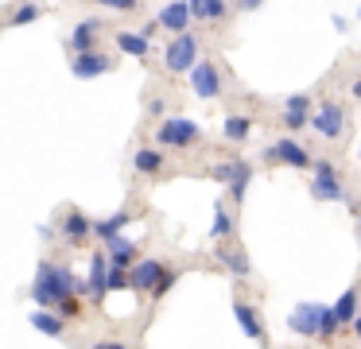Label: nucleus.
Listing matches in <instances>:
<instances>
[{"label":"nucleus","mask_w":361,"mask_h":349,"mask_svg":"<svg viewBox=\"0 0 361 349\" xmlns=\"http://www.w3.org/2000/svg\"><path fill=\"white\" fill-rule=\"evenodd\" d=\"M86 291L82 279L74 276L66 264H55V260H39L35 268V279H32V299L39 307H59V302H71Z\"/></svg>","instance_id":"1"},{"label":"nucleus","mask_w":361,"mask_h":349,"mask_svg":"<svg viewBox=\"0 0 361 349\" xmlns=\"http://www.w3.org/2000/svg\"><path fill=\"white\" fill-rule=\"evenodd\" d=\"M198 59V35L195 31H175V39L164 47V66L171 70V74H187L190 62Z\"/></svg>","instance_id":"2"},{"label":"nucleus","mask_w":361,"mask_h":349,"mask_svg":"<svg viewBox=\"0 0 361 349\" xmlns=\"http://www.w3.org/2000/svg\"><path fill=\"white\" fill-rule=\"evenodd\" d=\"M198 136H202V128L195 121H187V116H167L156 128L159 147H190V144H198Z\"/></svg>","instance_id":"3"},{"label":"nucleus","mask_w":361,"mask_h":349,"mask_svg":"<svg viewBox=\"0 0 361 349\" xmlns=\"http://www.w3.org/2000/svg\"><path fill=\"white\" fill-rule=\"evenodd\" d=\"M307 124H311V128L319 132L322 140H338V136H342V128H345V109H342V101H322V105L314 109L311 116H307Z\"/></svg>","instance_id":"4"},{"label":"nucleus","mask_w":361,"mask_h":349,"mask_svg":"<svg viewBox=\"0 0 361 349\" xmlns=\"http://www.w3.org/2000/svg\"><path fill=\"white\" fill-rule=\"evenodd\" d=\"M311 167H314V178H311V194H314V198H319V202H342L345 190H342V178H338L334 163L319 159V163H311Z\"/></svg>","instance_id":"5"},{"label":"nucleus","mask_w":361,"mask_h":349,"mask_svg":"<svg viewBox=\"0 0 361 349\" xmlns=\"http://www.w3.org/2000/svg\"><path fill=\"white\" fill-rule=\"evenodd\" d=\"M190 90H195V97H202V101H214V97H221V74H218V66L214 62H190Z\"/></svg>","instance_id":"6"},{"label":"nucleus","mask_w":361,"mask_h":349,"mask_svg":"<svg viewBox=\"0 0 361 349\" xmlns=\"http://www.w3.org/2000/svg\"><path fill=\"white\" fill-rule=\"evenodd\" d=\"M264 159H280V163H288V167H295V171H307V167H311V155H307L291 136H280V140H276V144L264 152Z\"/></svg>","instance_id":"7"},{"label":"nucleus","mask_w":361,"mask_h":349,"mask_svg":"<svg viewBox=\"0 0 361 349\" xmlns=\"http://www.w3.org/2000/svg\"><path fill=\"white\" fill-rule=\"evenodd\" d=\"M113 70V59L109 54H102V51H78L74 54V62H71V74L74 78H97V74H109Z\"/></svg>","instance_id":"8"},{"label":"nucleus","mask_w":361,"mask_h":349,"mask_svg":"<svg viewBox=\"0 0 361 349\" xmlns=\"http://www.w3.org/2000/svg\"><path fill=\"white\" fill-rule=\"evenodd\" d=\"M319 310L322 302H299L288 314V330H295L299 338H319Z\"/></svg>","instance_id":"9"},{"label":"nucleus","mask_w":361,"mask_h":349,"mask_svg":"<svg viewBox=\"0 0 361 349\" xmlns=\"http://www.w3.org/2000/svg\"><path fill=\"white\" fill-rule=\"evenodd\" d=\"M105 271H109V256H105V248H97V252H90V279L82 287H86V291L82 295H90V299L94 302H102L105 295Z\"/></svg>","instance_id":"10"},{"label":"nucleus","mask_w":361,"mask_h":349,"mask_svg":"<svg viewBox=\"0 0 361 349\" xmlns=\"http://www.w3.org/2000/svg\"><path fill=\"white\" fill-rule=\"evenodd\" d=\"M159 271H164V260H136V264H128L125 268V279H128V287L133 291H148L152 283L159 279Z\"/></svg>","instance_id":"11"},{"label":"nucleus","mask_w":361,"mask_h":349,"mask_svg":"<svg viewBox=\"0 0 361 349\" xmlns=\"http://www.w3.org/2000/svg\"><path fill=\"white\" fill-rule=\"evenodd\" d=\"M156 23L164 31H187L190 27V8H187V0H171V4H164V12L156 16Z\"/></svg>","instance_id":"12"},{"label":"nucleus","mask_w":361,"mask_h":349,"mask_svg":"<svg viewBox=\"0 0 361 349\" xmlns=\"http://www.w3.org/2000/svg\"><path fill=\"white\" fill-rule=\"evenodd\" d=\"M105 256H109L113 268H128V264L136 260V240L125 237V233H117V237L105 240Z\"/></svg>","instance_id":"13"},{"label":"nucleus","mask_w":361,"mask_h":349,"mask_svg":"<svg viewBox=\"0 0 361 349\" xmlns=\"http://www.w3.org/2000/svg\"><path fill=\"white\" fill-rule=\"evenodd\" d=\"M307 116H311V97H307V93H295V97L283 101V124H288V132L303 128Z\"/></svg>","instance_id":"14"},{"label":"nucleus","mask_w":361,"mask_h":349,"mask_svg":"<svg viewBox=\"0 0 361 349\" xmlns=\"http://www.w3.org/2000/svg\"><path fill=\"white\" fill-rule=\"evenodd\" d=\"M66 318L59 314V310H47V307H35L32 310V326L35 330H43V333H51V338H63V330H66Z\"/></svg>","instance_id":"15"},{"label":"nucleus","mask_w":361,"mask_h":349,"mask_svg":"<svg viewBox=\"0 0 361 349\" xmlns=\"http://www.w3.org/2000/svg\"><path fill=\"white\" fill-rule=\"evenodd\" d=\"M63 237L71 240V245H78V240L90 237V217L82 214V209H66V217H63Z\"/></svg>","instance_id":"16"},{"label":"nucleus","mask_w":361,"mask_h":349,"mask_svg":"<svg viewBox=\"0 0 361 349\" xmlns=\"http://www.w3.org/2000/svg\"><path fill=\"white\" fill-rule=\"evenodd\" d=\"M187 8H190V20H198V23H210L226 16V0H187Z\"/></svg>","instance_id":"17"},{"label":"nucleus","mask_w":361,"mask_h":349,"mask_svg":"<svg viewBox=\"0 0 361 349\" xmlns=\"http://www.w3.org/2000/svg\"><path fill=\"white\" fill-rule=\"evenodd\" d=\"M233 314H237V322H241V330L249 333V338L264 341V326H260V314L249 307V302H233Z\"/></svg>","instance_id":"18"},{"label":"nucleus","mask_w":361,"mask_h":349,"mask_svg":"<svg viewBox=\"0 0 361 349\" xmlns=\"http://www.w3.org/2000/svg\"><path fill=\"white\" fill-rule=\"evenodd\" d=\"M97 31H102V20L78 23V27L71 31V51H74V54H78V51H90V47H94V39H97Z\"/></svg>","instance_id":"19"},{"label":"nucleus","mask_w":361,"mask_h":349,"mask_svg":"<svg viewBox=\"0 0 361 349\" xmlns=\"http://www.w3.org/2000/svg\"><path fill=\"white\" fill-rule=\"evenodd\" d=\"M125 225H128V214L121 209V214H113V217H102V221H90V233H97V237H102V245H105V240H109V237H117V233L125 229Z\"/></svg>","instance_id":"20"},{"label":"nucleus","mask_w":361,"mask_h":349,"mask_svg":"<svg viewBox=\"0 0 361 349\" xmlns=\"http://www.w3.org/2000/svg\"><path fill=\"white\" fill-rule=\"evenodd\" d=\"M133 167L140 171V175H156V171H164V152H156V147H144V152L133 155Z\"/></svg>","instance_id":"21"},{"label":"nucleus","mask_w":361,"mask_h":349,"mask_svg":"<svg viewBox=\"0 0 361 349\" xmlns=\"http://www.w3.org/2000/svg\"><path fill=\"white\" fill-rule=\"evenodd\" d=\"M221 132H226V140H233V144H245L252 132V121L249 116H226L221 121Z\"/></svg>","instance_id":"22"},{"label":"nucleus","mask_w":361,"mask_h":349,"mask_svg":"<svg viewBox=\"0 0 361 349\" xmlns=\"http://www.w3.org/2000/svg\"><path fill=\"white\" fill-rule=\"evenodd\" d=\"M249 183H252V167H249V163H245L241 159V167H237V175L233 178H229V198H233L237 202V206H241V202H245V190H249Z\"/></svg>","instance_id":"23"},{"label":"nucleus","mask_w":361,"mask_h":349,"mask_svg":"<svg viewBox=\"0 0 361 349\" xmlns=\"http://www.w3.org/2000/svg\"><path fill=\"white\" fill-rule=\"evenodd\" d=\"M117 47H121L125 54L144 59V54H148V35H136V31H117Z\"/></svg>","instance_id":"24"},{"label":"nucleus","mask_w":361,"mask_h":349,"mask_svg":"<svg viewBox=\"0 0 361 349\" xmlns=\"http://www.w3.org/2000/svg\"><path fill=\"white\" fill-rule=\"evenodd\" d=\"M330 310H334V318H338L342 326H350V318L357 314V287H350V291H342V299H338Z\"/></svg>","instance_id":"25"},{"label":"nucleus","mask_w":361,"mask_h":349,"mask_svg":"<svg viewBox=\"0 0 361 349\" xmlns=\"http://www.w3.org/2000/svg\"><path fill=\"white\" fill-rule=\"evenodd\" d=\"M218 260L226 264V271H233V276H249V271H252L249 256H245L241 248H233V252H226V248H221V252H218Z\"/></svg>","instance_id":"26"},{"label":"nucleus","mask_w":361,"mask_h":349,"mask_svg":"<svg viewBox=\"0 0 361 349\" xmlns=\"http://www.w3.org/2000/svg\"><path fill=\"white\" fill-rule=\"evenodd\" d=\"M43 16V8L35 4V0H24V4L16 8V12L8 16V27H24V23H35Z\"/></svg>","instance_id":"27"},{"label":"nucleus","mask_w":361,"mask_h":349,"mask_svg":"<svg viewBox=\"0 0 361 349\" xmlns=\"http://www.w3.org/2000/svg\"><path fill=\"white\" fill-rule=\"evenodd\" d=\"M233 233V217L226 214V206L221 202H214V225H210V237L214 240H221V237H229Z\"/></svg>","instance_id":"28"},{"label":"nucleus","mask_w":361,"mask_h":349,"mask_svg":"<svg viewBox=\"0 0 361 349\" xmlns=\"http://www.w3.org/2000/svg\"><path fill=\"white\" fill-rule=\"evenodd\" d=\"M175 279H179V271H175V268H164V271H159V279H156V283H152L148 287V291H152V299H164V295L167 291H171V287H175Z\"/></svg>","instance_id":"29"},{"label":"nucleus","mask_w":361,"mask_h":349,"mask_svg":"<svg viewBox=\"0 0 361 349\" xmlns=\"http://www.w3.org/2000/svg\"><path fill=\"white\" fill-rule=\"evenodd\" d=\"M338 330H342V322L334 318V310H330V307H322V310H319V338H322V341H330Z\"/></svg>","instance_id":"30"},{"label":"nucleus","mask_w":361,"mask_h":349,"mask_svg":"<svg viewBox=\"0 0 361 349\" xmlns=\"http://www.w3.org/2000/svg\"><path fill=\"white\" fill-rule=\"evenodd\" d=\"M237 167H241V159H226V163H214V167H210V178H218V183H229V178L237 175Z\"/></svg>","instance_id":"31"},{"label":"nucleus","mask_w":361,"mask_h":349,"mask_svg":"<svg viewBox=\"0 0 361 349\" xmlns=\"http://www.w3.org/2000/svg\"><path fill=\"white\" fill-rule=\"evenodd\" d=\"M97 4H105V8H113V12H133L140 0H97Z\"/></svg>","instance_id":"32"},{"label":"nucleus","mask_w":361,"mask_h":349,"mask_svg":"<svg viewBox=\"0 0 361 349\" xmlns=\"http://www.w3.org/2000/svg\"><path fill=\"white\" fill-rule=\"evenodd\" d=\"M164 109H167L164 97H148V113H152V116H164Z\"/></svg>","instance_id":"33"},{"label":"nucleus","mask_w":361,"mask_h":349,"mask_svg":"<svg viewBox=\"0 0 361 349\" xmlns=\"http://www.w3.org/2000/svg\"><path fill=\"white\" fill-rule=\"evenodd\" d=\"M350 322H353V333H357V338H361V314H353Z\"/></svg>","instance_id":"34"},{"label":"nucleus","mask_w":361,"mask_h":349,"mask_svg":"<svg viewBox=\"0 0 361 349\" xmlns=\"http://www.w3.org/2000/svg\"><path fill=\"white\" fill-rule=\"evenodd\" d=\"M257 4H260V0H241V8H245V12H252Z\"/></svg>","instance_id":"35"},{"label":"nucleus","mask_w":361,"mask_h":349,"mask_svg":"<svg viewBox=\"0 0 361 349\" xmlns=\"http://www.w3.org/2000/svg\"><path fill=\"white\" fill-rule=\"evenodd\" d=\"M350 93H353V97L361 101V78H357V82H353V90H350Z\"/></svg>","instance_id":"36"},{"label":"nucleus","mask_w":361,"mask_h":349,"mask_svg":"<svg viewBox=\"0 0 361 349\" xmlns=\"http://www.w3.org/2000/svg\"><path fill=\"white\" fill-rule=\"evenodd\" d=\"M357 16H361V8H357Z\"/></svg>","instance_id":"37"},{"label":"nucleus","mask_w":361,"mask_h":349,"mask_svg":"<svg viewBox=\"0 0 361 349\" xmlns=\"http://www.w3.org/2000/svg\"><path fill=\"white\" fill-rule=\"evenodd\" d=\"M357 155H361V152H357Z\"/></svg>","instance_id":"38"}]
</instances>
